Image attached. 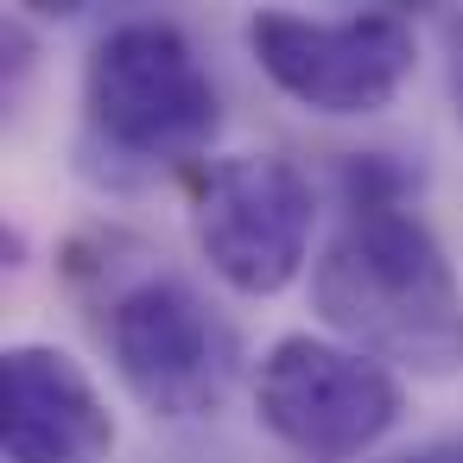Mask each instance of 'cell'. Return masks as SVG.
Listing matches in <instances>:
<instances>
[{
  "instance_id": "6da1fadb",
  "label": "cell",
  "mask_w": 463,
  "mask_h": 463,
  "mask_svg": "<svg viewBox=\"0 0 463 463\" xmlns=\"http://www.w3.org/2000/svg\"><path fill=\"white\" fill-rule=\"evenodd\" d=\"M317 317L381 368L457 374L463 368V286L438 235L400 210L362 197L311 267Z\"/></svg>"
},
{
  "instance_id": "7a4b0ae2",
  "label": "cell",
  "mask_w": 463,
  "mask_h": 463,
  "mask_svg": "<svg viewBox=\"0 0 463 463\" xmlns=\"http://www.w3.org/2000/svg\"><path fill=\"white\" fill-rule=\"evenodd\" d=\"M83 102L109 146H121L134 159H165V165L197 159L222 128L216 83L197 64V45L172 20L115 26L90 52Z\"/></svg>"
},
{
  "instance_id": "3957f363",
  "label": "cell",
  "mask_w": 463,
  "mask_h": 463,
  "mask_svg": "<svg viewBox=\"0 0 463 463\" xmlns=\"http://www.w3.org/2000/svg\"><path fill=\"white\" fill-rule=\"evenodd\" d=\"M317 197L279 153H222L191 172V235L210 273L248 298H273L305 273Z\"/></svg>"
},
{
  "instance_id": "277c9868",
  "label": "cell",
  "mask_w": 463,
  "mask_h": 463,
  "mask_svg": "<svg viewBox=\"0 0 463 463\" xmlns=\"http://www.w3.org/2000/svg\"><path fill=\"white\" fill-rule=\"evenodd\" d=\"M109 349L134 400L159 419H210L241 374L235 324L178 273H153L109 305Z\"/></svg>"
},
{
  "instance_id": "5b68a950",
  "label": "cell",
  "mask_w": 463,
  "mask_h": 463,
  "mask_svg": "<svg viewBox=\"0 0 463 463\" xmlns=\"http://www.w3.org/2000/svg\"><path fill=\"white\" fill-rule=\"evenodd\" d=\"M400 406L406 393L374 355L324 336H279L254 374L260 425L305 463H349L374 450L400 425Z\"/></svg>"
},
{
  "instance_id": "8992f818",
  "label": "cell",
  "mask_w": 463,
  "mask_h": 463,
  "mask_svg": "<svg viewBox=\"0 0 463 463\" xmlns=\"http://www.w3.org/2000/svg\"><path fill=\"white\" fill-rule=\"evenodd\" d=\"M248 52L292 102L317 115H381L419 64V39L400 14H254Z\"/></svg>"
},
{
  "instance_id": "52a82bcc",
  "label": "cell",
  "mask_w": 463,
  "mask_h": 463,
  "mask_svg": "<svg viewBox=\"0 0 463 463\" xmlns=\"http://www.w3.org/2000/svg\"><path fill=\"white\" fill-rule=\"evenodd\" d=\"M0 444L7 463H109L115 412L77 355L14 343L0 355Z\"/></svg>"
},
{
  "instance_id": "ba28073f",
  "label": "cell",
  "mask_w": 463,
  "mask_h": 463,
  "mask_svg": "<svg viewBox=\"0 0 463 463\" xmlns=\"http://www.w3.org/2000/svg\"><path fill=\"white\" fill-rule=\"evenodd\" d=\"M393 463H463V438H444V444H425L412 457H393Z\"/></svg>"
},
{
  "instance_id": "9c48e42d",
  "label": "cell",
  "mask_w": 463,
  "mask_h": 463,
  "mask_svg": "<svg viewBox=\"0 0 463 463\" xmlns=\"http://www.w3.org/2000/svg\"><path fill=\"white\" fill-rule=\"evenodd\" d=\"M457 115H463V64H457Z\"/></svg>"
}]
</instances>
